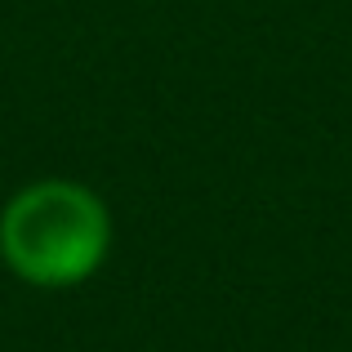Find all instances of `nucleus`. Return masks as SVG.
<instances>
[{"mask_svg":"<svg viewBox=\"0 0 352 352\" xmlns=\"http://www.w3.org/2000/svg\"><path fill=\"white\" fill-rule=\"evenodd\" d=\"M112 250V214L89 188L45 179L23 188L0 219V254L27 285L63 290L98 272Z\"/></svg>","mask_w":352,"mask_h":352,"instance_id":"f257e3e1","label":"nucleus"}]
</instances>
